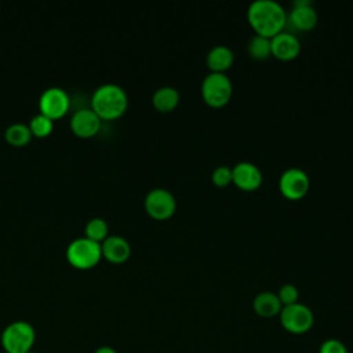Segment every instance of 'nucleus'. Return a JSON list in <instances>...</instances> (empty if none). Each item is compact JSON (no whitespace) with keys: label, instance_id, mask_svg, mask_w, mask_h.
Here are the masks:
<instances>
[{"label":"nucleus","instance_id":"obj_25","mask_svg":"<svg viewBox=\"0 0 353 353\" xmlns=\"http://www.w3.org/2000/svg\"><path fill=\"white\" fill-rule=\"evenodd\" d=\"M94 353H117V352L110 346H101Z\"/></svg>","mask_w":353,"mask_h":353},{"label":"nucleus","instance_id":"obj_24","mask_svg":"<svg viewBox=\"0 0 353 353\" xmlns=\"http://www.w3.org/2000/svg\"><path fill=\"white\" fill-rule=\"evenodd\" d=\"M319 353H347V347L338 339H327L321 343Z\"/></svg>","mask_w":353,"mask_h":353},{"label":"nucleus","instance_id":"obj_6","mask_svg":"<svg viewBox=\"0 0 353 353\" xmlns=\"http://www.w3.org/2000/svg\"><path fill=\"white\" fill-rule=\"evenodd\" d=\"M279 316L283 328L291 334H305L314 323V316L310 307L299 302L283 306Z\"/></svg>","mask_w":353,"mask_h":353},{"label":"nucleus","instance_id":"obj_1","mask_svg":"<svg viewBox=\"0 0 353 353\" xmlns=\"http://www.w3.org/2000/svg\"><path fill=\"white\" fill-rule=\"evenodd\" d=\"M247 18L255 34L272 39L283 32L287 22V12L276 0H255L247 10Z\"/></svg>","mask_w":353,"mask_h":353},{"label":"nucleus","instance_id":"obj_4","mask_svg":"<svg viewBox=\"0 0 353 353\" xmlns=\"http://www.w3.org/2000/svg\"><path fill=\"white\" fill-rule=\"evenodd\" d=\"M102 256L101 243L91 240L85 236L77 237L68 244L66 258L68 261L79 269L92 268L99 262Z\"/></svg>","mask_w":353,"mask_h":353},{"label":"nucleus","instance_id":"obj_19","mask_svg":"<svg viewBox=\"0 0 353 353\" xmlns=\"http://www.w3.org/2000/svg\"><path fill=\"white\" fill-rule=\"evenodd\" d=\"M6 139L15 146H22L26 145L30 138H32V131L29 128V125L23 124V123H12L6 128Z\"/></svg>","mask_w":353,"mask_h":353},{"label":"nucleus","instance_id":"obj_23","mask_svg":"<svg viewBox=\"0 0 353 353\" xmlns=\"http://www.w3.org/2000/svg\"><path fill=\"white\" fill-rule=\"evenodd\" d=\"M277 296H279L283 306H288V305H292V303L298 302L299 292H298V288L294 284H284V285L280 287V290L277 292Z\"/></svg>","mask_w":353,"mask_h":353},{"label":"nucleus","instance_id":"obj_9","mask_svg":"<svg viewBox=\"0 0 353 353\" xmlns=\"http://www.w3.org/2000/svg\"><path fill=\"white\" fill-rule=\"evenodd\" d=\"M39 108L40 113L50 119H58L69 109V95L61 87H48L40 95Z\"/></svg>","mask_w":353,"mask_h":353},{"label":"nucleus","instance_id":"obj_2","mask_svg":"<svg viewBox=\"0 0 353 353\" xmlns=\"http://www.w3.org/2000/svg\"><path fill=\"white\" fill-rule=\"evenodd\" d=\"M128 105V98L123 87L106 83L99 85L91 97V109L101 119H116L121 116Z\"/></svg>","mask_w":353,"mask_h":353},{"label":"nucleus","instance_id":"obj_3","mask_svg":"<svg viewBox=\"0 0 353 353\" xmlns=\"http://www.w3.org/2000/svg\"><path fill=\"white\" fill-rule=\"evenodd\" d=\"M36 341V331L28 321H14L1 332V346L7 353H26L32 350Z\"/></svg>","mask_w":353,"mask_h":353},{"label":"nucleus","instance_id":"obj_22","mask_svg":"<svg viewBox=\"0 0 353 353\" xmlns=\"http://www.w3.org/2000/svg\"><path fill=\"white\" fill-rule=\"evenodd\" d=\"M212 183L218 188H225L232 183V168L228 165L216 167L211 174Z\"/></svg>","mask_w":353,"mask_h":353},{"label":"nucleus","instance_id":"obj_10","mask_svg":"<svg viewBox=\"0 0 353 353\" xmlns=\"http://www.w3.org/2000/svg\"><path fill=\"white\" fill-rule=\"evenodd\" d=\"M232 182L241 190H256L262 183L261 170L250 161H240L232 168Z\"/></svg>","mask_w":353,"mask_h":353},{"label":"nucleus","instance_id":"obj_14","mask_svg":"<svg viewBox=\"0 0 353 353\" xmlns=\"http://www.w3.org/2000/svg\"><path fill=\"white\" fill-rule=\"evenodd\" d=\"M101 251H102V255L110 262L121 263L130 256L131 247L124 237L119 234H110L105 240H102Z\"/></svg>","mask_w":353,"mask_h":353},{"label":"nucleus","instance_id":"obj_7","mask_svg":"<svg viewBox=\"0 0 353 353\" xmlns=\"http://www.w3.org/2000/svg\"><path fill=\"white\" fill-rule=\"evenodd\" d=\"M145 210L152 218L165 221L174 215L176 200L170 190L164 188H153L145 196Z\"/></svg>","mask_w":353,"mask_h":353},{"label":"nucleus","instance_id":"obj_15","mask_svg":"<svg viewBox=\"0 0 353 353\" xmlns=\"http://www.w3.org/2000/svg\"><path fill=\"white\" fill-rule=\"evenodd\" d=\"M205 62L211 73H225L232 68L234 62V54L229 47L218 44L208 51Z\"/></svg>","mask_w":353,"mask_h":353},{"label":"nucleus","instance_id":"obj_17","mask_svg":"<svg viewBox=\"0 0 353 353\" xmlns=\"http://www.w3.org/2000/svg\"><path fill=\"white\" fill-rule=\"evenodd\" d=\"M179 98H181V95L176 88H174L171 85H164L154 91V94L152 97V103L159 112L167 113V112L174 110L178 106Z\"/></svg>","mask_w":353,"mask_h":353},{"label":"nucleus","instance_id":"obj_12","mask_svg":"<svg viewBox=\"0 0 353 353\" xmlns=\"http://www.w3.org/2000/svg\"><path fill=\"white\" fill-rule=\"evenodd\" d=\"M272 55L280 61H291L301 52V41L298 37L288 32H280L270 39Z\"/></svg>","mask_w":353,"mask_h":353},{"label":"nucleus","instance_id":"obj_26","mask_svg":"<svg viewBox=\"0 0 353 353\" xmlns=\"http://www.w3.org/2000/svg\"><path fill=\"white\" fill-rule=\"evenodd\" d=\"M26 353H39V352H34V350H29V352H26Z\"/></svg>","mask_w":353,"mask_h":353},{"label":"nucleus","instance_id":"obj_11","mask_svg":"<svg viewBox=\"0 0 353 353\" xmlns=\"http://www.w3.org/2000/svg\"><path fill=\"white\" fill-rule=\"evenodd\" d=\"M291 25L296 30H310L317 23V12L309 0H298L292 3V10L287 15Z\"/></svg>","mask_w":353,"mask_h":353},{"label":"nucleus","instance_id":"obj_5","mask_svg":"<svg viewBox=\"0 0 353 353\" xmlns=\"http://www.w3.org/2000/svg\"><path fill=\"white\" fill-rule=\"evenodd\" d=\"M233 84L225 73H208L201 83V97L208 106L222 108L232 97Z\"/></svg>","mask_w":353,"mask_h":353},{"label":"nucleus","instance_id":"obj_21","mask_svg":"<svg viewBox=\"0 0 353 353\" xmlns=\"http://www.w3.org/2000/svg\"><path fill=\"white\" fill-rule=\"evenodd\" d=\"M52 127H54L52 119H50L48 116H46L43 113L34 114L30 119V123H29V128H30L32 134L36 135V137H46V135H48L51 132Z\"/></svg>","mask_w":353,"mask_h":353},{"label":"nucleus","instance_id":"obj_13","mask_svg":"<svg viewBox=\"0 0 353 353\" xmlns=\"http://www.w3.org/2000/svg\"><path fill=\"white\" fill-rule=\"evenodd\" d=\"M70 127L79 137H91L98 132L101 127V117L91 108H81L73 113Z\"/></svg>","mask_w":353,"mask_h":353},{"label":"nucleus","instance_id":"obj_20","mask_svg":"<svg viewBox=\"0 0 353 353\" xmlns=\"http://www.w3.org/2000/svg\"><path fill=\"white\" fill-rule=\"evenodd\" d=\"M85 237L95 240V241H102L108 237V223L103 218L95 216L91 218L85 223Z\"/></svg>","mask_w":353,"mask_h":353},{"label":"nucleus","instance_id":"obj_8","mask_svg":"<svg viewBox=\"0 0 353 353\" xmlns=\"http://www.w3.org/2000/svg\"><path fill=\"white\" fill-rule=\"evenodd\" d=\"M310 186V181L307 174L298 168V167H291L287 168L279 179V189L281 194L288 199V200H299L302 199Z\"/></svg>","mask_w":353,"mask_h":353},{"label":"nucleus","instance_id":"obj_18","mask_svg":"<svg viewBox=\"0 0 353 353\" xmlns=\"http://www.w3.org/2000/svg\"><path fill=\"white\" fill-rule=\"evenodd\" d=\"M248 54L256 61L268 59L272 55V43L269 37L255 34L248 41Z\"/></svg>","mask_w":353,"mask_h":353},{"label":"nucleus","instance_id":"obj_16","mask_svg":"<svg viewBox=\"0 0 353 353\" xmlns=\"http://www.w3.org/2000/svg\"><path fill=\"white\" fill-rule=\"evenodd\" d=\"M252 307L258 316L269 319V317H274V316L280 314L283 305H281L277 294L270 292V291H263V292H259L254 298Z\"/></svg>","mask_w":353,"mask_h":353}]
</instances>
